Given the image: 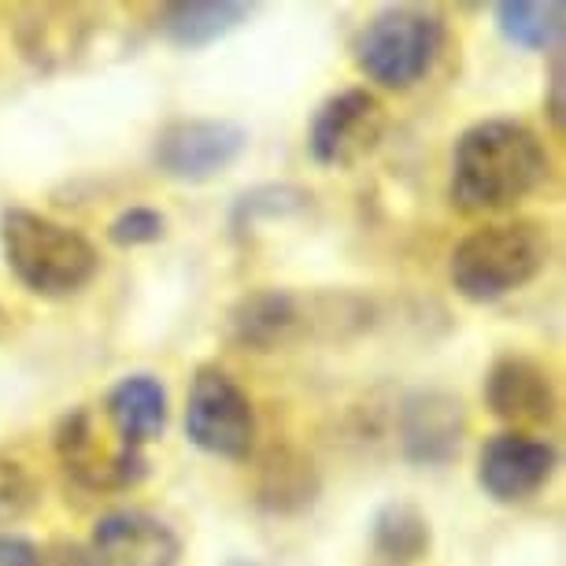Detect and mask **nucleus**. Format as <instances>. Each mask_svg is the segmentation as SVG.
Wrapping results in <instances>:
<instances>
[{
    "label": "nucleus",
    "instance_id": "f257e3e1",
    "mask_svg": "<svg viewBox=\"0 0 566 566\" xmlns=\"http://www.w3.org/2000/svg\"><path fill=\"white\" fill-rule=\"evenodd\" d=\"M548 178V148L522 119H482L452 148V205L463 216H500Z\"/></svg>",
    "mask_w": 566,
    "mask_h": 566
},
{
    "label": "nucleus",
    "instance_id": "f03ea898",
    "mask_svg": "<svg viewBox=\"0 0 566 566\" xmlns=\"http://www.w3.org/2000/svg\"><path fill=\"white\" fill-rule=\"evenodd\" d=\"M370 304L352 293H293L277 285H260L244 293L227 315V337L238 348L277 352L301 340L340 329H363L370 323Z\"/></svg>",
    "mask_w": 566,
    "mask_h": 566
},
{
    "label": "nucleus",
    "instance_id": "7ed1b4c3",
    "mask_svg": "<svg viewBox=\"0 0 566 566\" xmlns=\"http://www.w3.org/2000/svg\"><path fill=\"white\" fill-rule=\"evenodd\" d=\"M0 252L23 290L45 301L82 293L101 271V255L85 233L30 208L0 211Z\"/></svg>",
    "mask_w": 566,
    "mask_h": 566
},
{
    "label": "nucleus",
    "instance_id": "20e7f679",
    "mask_svg": "<svg viewBox=\"0 0 566 566\" xmlns=\"http://www.w3.org/2000/svg\"><path fill=\"white\" fill-rule=\"evenodd\" d=\"M552 260V233L537 219L485 222L452 249L448 277L470 304H496L526 290Z\"/></svg>",
    "mask_w": 566,
    "mask_h": 566
},
{
    "label": "nucleus",
    "instance_id": "39448f33",
    "mask_svg": "<svg viewBox=\"0 0 566 566\" xmlns=\"http://www.w3.org/2000/svg\"><path fill=\"white\" fill-rule=\"evenodd\" d=\"M444 19L430 8H386V12L370 15L352 38V60L359 74L378 82L381 90H411L444 52Z\"/></svg>",
    "mask_w": 566,
    "mask_h": 566
},
{
    "label": "nucleus",
    "instance_id": "423d86ee",
    "mask_svg": "<svg viewBox=\"0 0 566 566\" xmlns=\"http://www.w3.org/2000/svg\"><path fill=\"white\" fill-rule=\"evenodd\" d=\"M255 408L222 367L205 363L186 397V437L205 455L249 459L255 448Z\"/></svg>",
    "mask_w": 566,
    "mask_h": 566
},
{
    "label": "nucleus",
    "instance_id": "0eeeda50",
    "mask_svg": "<svg viewBox=\"0 0 566 566\" xmlns=\"http://www.w3.org/2000/svg\"><path fill=\"white\" fill-rule=\"evenodd\" d=\"M52 452H56L63 474H67L74 485L90 489V493L134 489L137 482H145V474H148V459L142 448L101 441L97 415H93V408H85V403L82 408H71L56 422Z\"/></svg>",
    "mask_w": 566,
    "mask_h": 566
},
{
    "label": "nucleus",
    "instance_id": "6e6552de",
    "mask_svg": "<svg viewBox=\"0 0 566 566\" xmlns=\"http://www.w3.org/2000/svg\"><path fill=\"white\" fill-rule=\"evenodd\" d=\"M249 148V130L227 119H175L156 134L153 159L159 175L181 186H205L227 175Z\"/></svg>",
    "mask_w": 566,
    "mask_h": 566
},
{
    "label": "nucleus",
    "instance_id": "1a4fd4ad",
    "mask_svg": "<svg viewBox=\"0 0 566 566\" xmlns=\"http://www.w3.org/2000/svg\"><path fill=\"white\" fill-rule=\"evenodd\" d=\"M386 126V104L363 85H352L318 104L307 126V148L323 167H356L381 145Z\"/></svg>",
    "mask_w": 566,
    "mask_h": 566
},
{
    "label": "nucleus",
    "instance_id": "9d476101",
    "mask_svg": "<svg viewBox=\"0 0 566 566\" xmlns=\"http://www.w3.org/2000/svg\"><path fill=\"white\" fill-rule=\"evenodd\" d=\"M555 467H559V455L548 441L533 433L504 430L489 437L478 452V485L496 504H522L552 482Z\"/></svg>",
    "mask_w": 566,
    "mask_h": 566
},
{
    "label": "nucleus",
    "instance_id": "9b49d317",
    "mask_svg": "<svg viewBox=\"0 0 566 566\" xmlns=\"http://www.w3.org/2000/svg\"><path fill=\"white\" fill-rule=\"evenodd\" d=\"M485 403L500 422L526 433L530 426H548L559 408L555 381L541 359L526 352H504L485 374Z\"/></svg>",
    "mask_w": 566,
    "mask_h": 566
},
{
    "label": "nucleus",
    "instance_id": "f8f14e48",
    "mask_svg": "<svg viewBox=\"0 0 566 566\" xmlns=\"http://www.w3.org/2000/svg\"><path fill=\"white\" fill-rule=\"evenodd\" d=\"M93 566H178L181 541L148 511H112L85 541Z\"/></svg>",
    "mask_w": 566,
    "mask_h": 566
},
{
    "label": "nucleus",
    "instance_id": "ddd939ff",
    "mask_svg": "<svg viewBox=\"0 0 566 566\" xmlns=\"http://www.w3.org/2000/svg\"><path fill=\"white\" fill-rule=\"evenodd\" d=\"M323 493V474L315 459L296 444H271L255 459L252 474V500L255 507L277 518H293L315 507Z\"/></svg>",
    "mask_w": 566,
    "mask_h": 566
},
{
    "label": "nucleus",
    "instance_id": "4468645a",
    "mask_svg": "<svg viewBox=\"0 0 566 566\" xmlns=\"http://www.w3.org/2000/svg\"><path fill=\"white\" fill-rule=\"evenodd\" d=\"M463 403L448 392H415L400 411V444L415 463H448L463 444Z\"/></svg>",
    "mask_w": 566,
    "mask_h": 566
},
{
    "label": "nucleus",
    "instance_id": "2eb2a0df",
    "mask_svg": "<svg viewBox=\"0 0 566 566\" xmlns=\"http://www.w3.org/2000/svg\"><path fill=\"white\" fill-rule=\"evenodd\" d=\"M104 415L115 433V441L126 448L153 444L167 430V389L153 374H126L104 400Z\"/></svg>",
    "mask_w": 566,
    "mask_h": 566
},
{
    "label": "nucleus",
    "instance_id": "dca6fc26",
    "mask_svg": "<svg viewBox=\"0 0 566 566\" xmlns=\"http://www.w3.org/2000/svg\"><path fill=\"white\" fill-rule=\"evenodd\" d=\"M370 548L389 566H411L426 559L433 548V530L426 511L415 507L411 500H389V504H381L370 522Z\"/></svg>",
    "mask_w": 566,
    "mask_h": 566
},
{
    "label": "nucleus",
    "instance_id": "f3484780",
    "mask_svg": "<svg viewBox=\"0 0 566 566\" xmlns=\"http://www.w3.org/2000/svg\"><path fill=\"white\" fill-rule=\"evenodd\" d=\"M249 19V4H170L159 15V30L181 49H200L230 34Z\"/></svg>",
    "mask_w": 566,
    "mask_h": 566
},
{
    "label": "nucleus",
    "instance_id": "a211bd4d",
    "mask_svg": "<svg viewBox=\"0 0 566 566\" xmlns=\"http://www.w3.org/2000/svg\"><path fill=\"white\" fill-rule=\"evenodd\" d=\"M496 27L511 45L530 52H552L559 49L563 38V4L559 0H507L496 4Z\"/></svg>",
    "mask_w": 566,
    "mask_h": 566
},
{
    "label": "nucleus",
    "instance_id": "6ab92c4d",
    "mask_svg": "<svg viewBox=\"0 0 566 566\" xmlns=\"http://www.w3.org/2000/svg\"><path fill=\"white\" fill-rule=\"evenodd\" d=\"M41 504V485L23 459L0 452V526L23 522Z\"/></svg>",
    "mask_w": 566,
    "mask_h": 566
},
{
    "label": "nucleus",
    "instance_id": "aec40b11",
    "mask_svg": "<svg viewBox=\"0 0 566 566\" xmlns=\"http://www.w3.org/2000/svg\"><path fill=\"white\" fill-rule=\"evenodd\" d=\"M307 197L304 189H293V186H263V189H252L238 200V211H233V227L238 230H252L255 222L263 216L266 219H285V216H296V211H307Z\"/></svg>",
    "mask_w": 566,
    "mask_h": 566
},
{
    "label": "nucleus",
    "instance_id": "412c9836",
    "mask_svg": "<svg viewBox=\"0 0 566 566\" xmlns=\"http://www.w3.org/2000/svg\"><path fill=\"white\" fill-rule=\"evenodd\" d=\"M164 233H167V216L156 208H145V205L126 208L108 222V241L115 244V249L156 244V241H164Z\"/></svg>",
    "mask_w": 566,
    "mask_h": 566
},
{
    "label": "nucleus",
    "instance_id": "4be33fe9",
    "mask_svg": "<svg viewBox=\"0 0 566 566\" xmlns=\"http://www.w3.org/2000/svg\"><path fill=\"white\" fill-rule=\"evenodd\" d=\"M0 566H45V552L19 533H0Z\"/></svg>",
    "mask_w": 566,
    "mask_h": 566
},
{
    "label": "nucleus",
    "instance_id": "5701e85b",
    "mask_svg": "<svg viewBox=\"0 0 566 566\" xmlns=\"http://www.w3.org/2000/svg\"><path fill=\"white\" fill-rule=\"evenodd\" d=\"M544 112H548V119L555 130H563V60L555 56L552 63V82H548V104H544Z\"/></svg>",
    "mask_w": 566,
    "mask_h": 566
},
{
    "label": "nucleus",
    "instance_id": "b1692460",
    "mask_svg": "<svg viewBox=\"0 0 566 566\" xmlns=\"http://www.w3.org/2000/svg\"><path fill=\"white\" fill-rule=\"evenodd\" d=\"M45 566H93L85 544H56L52 552H45Z\"/></svg>",
    "mask_w": 566,
    "mask_h": 566
}]
</instances>
